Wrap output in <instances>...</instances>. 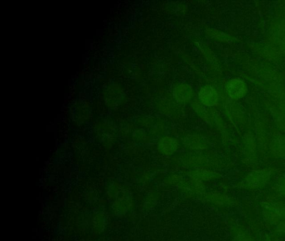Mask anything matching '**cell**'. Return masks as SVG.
<instances>
[{"mask_svg":"<svg viewBox=\"0 0 285 241\" xmlns=\"http://www.w3.org/2000/svg\"><path fill=\"white\" fill-rule=\"evenodd\" d=\"M270 176L271 172L268 169L253 171L246 177V183L251 189L260 188L268 183Z\"/></svg>","mask_w":285,"mask_h":241,"instance_id":"cell-1","label":"cell"},{"mask_svg":"<svg viewBox=\"0 0 285 241\" xmlns=\"http://www.w3.org/2000/svg\"><path fill=\"white\" fill-rule=\"evenodd\" d=\"M234 241H255L250 233L243 229H238L234 233Z\"/></svg>","mask_w":285,"mask_h":241,"instance_id":"cell-10","label":"cell"},{"mask_svg":"<svg viewBox=\"0 0 285 241\" xmlns=\"http://www.w3.org/2000/svg\"><path fill=\"white\" fill-rule=\"evenodd\" d=\"M173 95L178 102H187L193 97V88L188 84L181 83L173 88Z\"/></svg>","mask_w":285,"mask_h":241,"instance_id":"cell-5","label":"cell"},{"mask_svg":"<svg viewBox=\"0 0 285 241\" xmlns=\"http://www.w3.org/2000/svg\"><path fill=\"white\" fill-rule=\"evenodd\" d=\"M104 95H105V101L106 105H115V102L118 101V99L120 97V91L117 90L116 86H111L105 91Z\"/></svg>","mask_w":285,"mask_h":241,"instance_id":"cell-9","label":"cell"},{"mask_svg":"<svg viewBox=\"0 0 285 241\" xmlns=\"http://www.w3.org/2000/svg\"><path fill=\"white\" fill-rule=\"evenodd\" d=\"M184 143L188 148L193 149H205L208 148V144L204 138L198 135H189L184 138Z\"/></svg>","mask_w":285,"mask_h":241,"instance_id":"cell-6","label":"cell"},{"mask_svg":"<svg viewBox=\"0 0 285 241\" xmlns=\"http://www.w3.org/2000/svg\"><path fill=\"white\" fill-rule=\"evenodd\" d=\"M207 199L211 203H213V204L221 206V207L222 206L231 205L234 202L233 198L228 197V195L218 193H208L207 195Z\"/></svg>","mask_w":285,"mask_h":241,"instance_id":"cell-7","label":"cell"},{"mask_svg":"<svg viewBox=\"0 0 285 241\" xmlns=\"http://www.w3.org/2000/svg\"><path fill=\"white\" fill-rule=\"evenodd\" d=\"M248 91L246 83L238 79L230 80L228 85V92L233 100H238L243 97Z\"/></svg>","mask_w":285,"mask_h":241,"instance_id":"cell-3","label":"cell"},{"mask_svg":"<svg viewBox=\"0 0 285 241\" xmlns=\"http://www.w3.org/2000/svg\"><path fill=\"white\" fill-rule=\"evenodd\" d=\"M198 97L201 102L206 106H213L216 105L218 100L217 90L211 85H206L202 88L198 93Z\"/></svg>","mask_w":285,"mask_h":241,"instance_id":"cell-4","label":"cell"},{"mask_svg":"<svg viewBox=\"0 0 285 241\" xmlns=\"http://www.w3.org/2000/svg\"><path fill=\"white\" fill-rule=\"evenodd\" d=\"M158 149L163 155H173L178 149V142L174 138L165 136L158 141Z\"/></svg>","mask_w":285,"mask_h":241,"instance_id":"cell-2","label":"cell"},{"mask_svg":"<svg viewBox=\"0 0 285 241\" xmlns=\"http://www.w3.org/2000/svg\"><path fill=\"white\" fill-rule=\"evenodd\" d=\"M189 176L193 179L202 182V181L212 180L217 177V174L213 171L207 170L204 168H198L196 170L191 171Z\"/></svg>","mask_w":285,"mask_h":241,"instance_id":"cell-8","label":"cell"}]
</instances>
